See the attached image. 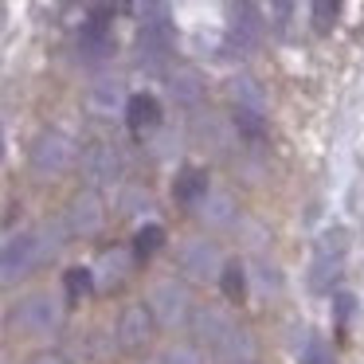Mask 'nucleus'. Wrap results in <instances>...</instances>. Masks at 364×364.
Here are the masks:
<instances>
[{
    "label": "nucleus",
    "instance_id": "obj_1",
    "mask_svg": "<svg viewBox=\"0 0 364 364\" xmlns=\"http://www.w3.org/2000/svg\"><path fill=\"white\" fill-rule=\"evenodd\" d=\"M192 329L200 333V341L208 345V353L223 364H247L255 356V345L235 321H231L223 309H212V306H200L192 314Z\"/></svg>",
    "mask_w": 364,
    "mask_h": 364
},
{
    "label": "nucleus",
    "instance_id": "obj_8",
    "mask_svg": "<svg viewBox=\"0 0 364 364\" xmlns=\"http://www.w3.org/2000/svg\"><path fill=\"white\" fill-rule=\"evenodd\" d=\"M181 262H184V270H188V274H196V278H220V270H223L220 251H215L208 239H196V243L184 247Z\"/></svg>",
    "mask_w": 364,
    "mask_h": 364
},
{
    "label": "nucleus",
    "instance_id": "obj_23",
    "mask_svg": "<svg viewBox=\"0 0 364 364\" xmlns=\"http://www.w3.org/2000/svg\"><path fill=\"white\" fill-rule=\"evenodd\" d=\"M173 95L181 98V102H196V98H200L196 75H192V71H181V75H176V79H173Z\"/></svg>",
    "mask_w": 364,
    "mask_h": 364
},
{
    "label": "nucleus",
    "instance_id": "obj_2",
    "mask_svg": "<svg viewBox=\"0 0 364 364\" xmlns=\"http://www.w3.org/2000/svg\"><path fill=\"white\" fill-rule=\"evenodd\" d=\"M141 28H137V55H141V63L157 67L161 59L173 51V24H168V9L165 4H149V9H141Z\"/></svg>",
    "mask_w": 364,
    "mask_h": 364
},
{
    "label": "nucleus",
    "instance_id": "obj_29",
    "mask_svg": "<svg viewBox=\"0 0 364 364\" xmlns=\"http://www.w3.org/2000/svg\"><path fill=\"white\" fill-rule=\"evenodd\" d=\"M247 364H251V360H247Z\"/></svg>",
    "mask_w": 364,
    "mask_h": 364
},
{
    "label": "nucleus",
    "instance_id": "obj_28",
    "mask_svg": "<svg viewBox=\"0 0 364 364\" xmlns=\"http://www.w3.org/2000/svg\"><path fill=\"white\" fill-rule=\"evenodd\" d=\"M32 364H67L63 356H40V360H32Z\"/></svg>",
    "mask_w": 364,
    "mask_h": 364
},
{
    "label": "nucleus",
    "instance_id": "obj_17",
    "mask_svg": "<svg viewBox=\"0 0 364 364\" xmlns=\"http://www.w3.org/2000/svg\"><path fill=\"white\" fill-rule=\"evenodd\" d=\"M348 251V231L345 228H325L317 235V259H345Z\"/></svg>",
    "mask_w": 364,
    "mask_h": 364
},
{
    "label": "nucleus",
    "instance_id": "obj_26",
    "mask_svg": "<svg viewBox=\"0 0 364 364\" xmlns=\"http://www.w3.org/2000/svg\"><path fill=\"white\" fill-rule=\"evenodd\" d=\"M204 220L228 223V220H231V200H228V196H212V212H204Z\"/></svg>",
    "mask_w": 364,
    "mask_h": 364
},
{
    "label": "nucleus",
    "instance_id": "obj_13",
    "mask_svg": "<svg viewBox=\"0 0 364 364\" xmlns=\"http://www.w3.org/2000/svg\"><path fill=\"white\" fill-rule=\"evenodd\" d=\"M173 196L181 200V204H200V200H208V173L204 168H184L173 181Z\"/></svg>",
    "mask_w": 364,
    "mask_h": 364
},
{
    "label": "nucleus",
    "instance_id": "obj_15",
    "mask_svg": "<svg viewBox=\"0 0 364 364\" xmlns=\"http://www.w3.org/2000/svg\"><path fill=\"white\" fill-rule=\"evenodd\" d=\"M79 51H82V59H102V55H110L106 20H90V24H82V32H79Z\"/></svg>",
    "mask_w": 364,
    "mask_h": 364
},
{
    "label": "nucleus",
    "instance_id": "obj_4",
    "mask_svg": "<svg viewBox=\"0 0 364 364\" xmlns=\"http://www.w3.org/2000/svg\"><path fill=\"white\" fill-rule=\"evenodd\" d=\"M262 40V12L259 4H235L231 9V20H228V48L235 55H247L255 51Z\"/></svg>",
    "mask_w": 364,
    "mask_h": 364
},
{
    "label": "nucleus",
    "instance_id": "obj_12",
    "mask_svg": "<svg viewBox=\"0 0 364 364\" xmlns=\"http://www.w3.org/2000/svg\"><path fill=\"white\" fill-rule=\"evenodd\" d=\"M82 165H87L90 181H118L122 173V157L114 153V145H90Z\"/></svg>",
    "mask_w": 364,
    "mask_h": 364
},
{
    "label": "nucleus",
    "instance_id": "obj_25",
    "mask_svg": "<svg viewBox=\"0 0 364 364\" xmlns=\"http://www.w3.org/2000/svg\"><path fill=\"white\" fill-rule=\"evenodd\" d=\"M157 364H200V356H196V348H184V345H176V348H168V353L161 356Z\"/></svg>",
    "mask_w": 364,
    "mask_h": 364
},
{
    "label": "nucleus",
    "instance_id": "obj_20",
    "mask_svg": "<svg viewBox=\"0 0 364 364\" xmlns=\"http://www.w3.org/2000/svg\"><path fill=\"white\" fill-rule=\"evenodd\" d=\"M90 290H95V270L90 267H71L67 270V294H71V298H87Z\"/></svg>",
    "mask_w": 364,
    "mask_h": 364
},
{
    "label": "nucleus",
    "instance_id": "obj_11",
    "mask_svg": "<svg viewBox=\"0 0 364 364\" xmlns=\"http://www.w3.org/2000/svg\"><path fill=\"white\" fill-rule=\"evenodd\" d=\"M67 223H71L75 235H95V231L102 228V200H98L95 192H82V196L71 204Z\"/></svg>",
    "mask_w": 364,
    "mask_h": 364
},
{
    "label": "nucleus",
    "instance_id": "obj_21",
    "mask_svg": "<svg viewBox=\"0 0 364 364\" xmlns=\"http://www.w3.org/2000/svg\"><path fill=\"white\" fill-rule=\"evenodd\" d=\"M301 364H333V353L317 333H309L306 345H301Z\"/></svg>",
    "mask_w": 364,
    "mask_h": 364
},
{
    "label": "nucleus",
    "instance_id": "obj_5",
    "mask_svg": "<svg viewBox=\"0 0 364 364\" xmlns=\"http://www.w3.org/2000/svg\"><path fill=\"white\" fill-rule=\"evenodd\" d=\"M12 325L24 333H51L59 325V301L51 294H36V298L20 301V309L12 314Z\"/></svg>",
    "mask_w": 364,
    "mask_h": 364
},
{
    "label": "nucleus",
    "instance_id": "obj_14",
    "mask_svg": "<svg viewBox=\"0 0 364 364\" xmlns=\"http://www.w3.org/2000/svg\"><path fill=\"white\" fill-rule=\"evenodd\" d=\"M231 98H235V110H247V114H259L267 118V98H262L259 82L255 79H231Z\"/></svg>",
    "mask_w": 364,
    "mask_h": 364
},
{
    "label": "nucleus",
    "instance_id": "obj_3",
    "mask_svg": "<svg viewBox=\"0 0 364 364\" xmlns=\"http://www.w3.org/2000/svg\"><path fill=\"white\" fill-rule=\"evenodd\" d=\"M43 259V243L36 231H20L0 247V282H16V278L32 274L36 262Z\"/></svg>",
    "mask_w": 364,
    "mask_h": 364
},
{
    "label": "nucleus",
    "instance_id": "obj_22",
    "mask_svg": "<svg viewBox=\"0 0 364 364\" xmlns=\"http://www.w3.org/2000/svg\"><path fill=\"white\" fill-rule=\"evenodd\" d=\"M309 12H314V32H329V28L333 24H337V4H333V0H317V4H314V9H309Z\"/></svg>",
    "mask_w": 364,
    "mask_h": 364
},
{
    "label": "nucleus",
    "instance_id": "obj_27",
    "mask_svg": "<svg viewBox=\"0 0 364 364\" xmlns=\"http://www.w3.org/2000/svg\"><path fill=\"white\" fill-rule=\"evenodd\" d=\"M333 301H337V306H333V309H337V321H348V317H353V294H337V298H333Z\"/></svg>",
    "mask_w": 364,
    "mask_h": 364
},
{
    "label": "nucleus",
    "instance_id": "obj_7",
    "mask_svg": "<svg viewBox=\"0 0 364 364\" xmlns=\"http://www.w3.org/2000/svg\"><path fill=\"white\" fill-rule=\"evenodd\" d=\"M153 333V314L149 306H129L118 321V345L122 348H141Z\"/></svg>",
    "mask_w": 364,
    "mask_h": 364
},
{
    "label": "nucleus",
    "instance_id": "obj_9",
    "mask_svg": "<svg viewBox=\"0 0 364 364\" xmlns=\"http://www.w3.org/2000/svg\"><path fill=\"white\" fill-rule=\"evenodd\" d=\"M126 126L129 134H149L161 126V102L153 95H129L126 98Z\"/></svg>",
    "mask_w": 364,
    "mask_h": 364
},
{
    "label": "nucleus",
    "instance_id": "obj_16",
    "mask_svg": "<svg viewBox=\"0 0 364 364\" xmlns=\"http://www.w3.org/2000/svg\"><path fill=\"white\" fill-rule=\"evenodd\" d=\"M341 262L345 259H314V267H309V290H317V294L333 290L341 282Z\"/></svg>",
    "mask_w": 364,
    "mask_h": 364
},
{
    "label": "nucleus",
    "instance_id": "obj_6",
    "mask_svg": "<svg viewBox=\"0 0 364 364\" xmlns=\"http://www.w3.org/2000/svg\"><path fill=\"white\" fill-rule=\"evenodd\" d=\"M67 161H71V141H67L63 134H40L36 137V145H32V165L40 168V173H63L67 168Z\"/></svg>",
    "mask_w": 364,
    "mask_h": 364
},
{
    "label": "nucleus",
    "instance_id": "obj_10",
    "mask_svg": "<svg viewBox=\"0 0 364 364\" xmlns=\"http://www.w3.org/2000/svg\"><path fill=\"white\" fill-rule=\"evenodd\" d=\"M184 306H188V294H184V286H176L173 278L153 286V309H157V317L165 325H173L176 317H184ZM153 309H149V314H153Z\"/></svg>",
    "mask_w": 364,
    "mask_h": 364
},
{
    "label": "nucleus",
    "instance_id": "obj_18",
    "mask_svg": "<svg viewBox=\"0 0 364 364\" xmlns=\"http://www.w3.org/2000/svg\"><path fill=\"white\" fill-rule=\"evenodd\" d=\"M220 286H223V294H228L231 301H243L247 298V270L239 267V262H223Z\"/></svg>",
    "mask_w": 364,
    "mask_h": 364
},
{
    "label": "nucleus",
    "instance_id": "obj_19",
    "mask_svg": "<svg viewBox=\"0 0 364 364\" xmlns=\"http://www.w3.org/2000/svg\"><path fill=\"white\" fill-rule=\"evenodd\" d=\"M161 243H165V228H161V223H145V228L134 235V255L137 259H149Z\"/></svg>",
    "mask_w": 364,
    "mask_h": 364
},
{
    "label": "nucleus",
    "instance_id": "obj_24",
    "mask_svg": "<svg viewBox=\"0 0 364 364\" xmlns=\"http://www.w3.org/2000/svg\"><path fill=\"white\" fill-rule=\"evenodd\" d=\"M235 126H239V134L255 137V141H259V137H262V118H259V114H247V110H235Z\"/></svg>",
    "mask_w": 364,
    "mask_h": 364
}]
</instances>
